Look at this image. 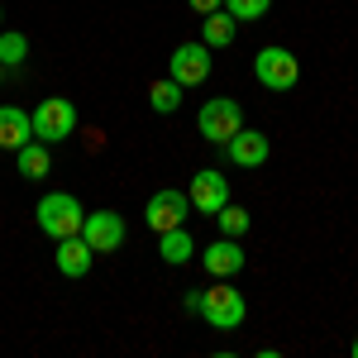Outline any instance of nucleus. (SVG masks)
Segmentation results:
<instances>
[{"mask_svg":"<svg viewBox=\"0 0 358 358\" xmlns=\"http://www.w3.org/2000/svg\"><path fill=\"white\" fill-rule=\"evenodd\" d=\"M15 163H20V177H29V182H38V177L53 172V158H48V143L43 138H29L24 148H15Z\"/></svg>","mask_w":358,"mask_h":358,"instance_id":"obj_15","label":"nucleus"},{"mask_svg":"<svg viewBox=\"0 0 358 358\" xmlns=\"http://www.w3.org/2000/svg\"><path fill=\"white\" fill-rule=\"evenodd\" d=\"M224 10H229L239 24H248V20H263V15L273 10V0H224Z\"/></svg>","mask_w":358,"mask_h":358,"instance_id":"obj_20","label":"nucleus"},{"mask_svg":"<svg viewBox=\"0 0 358 358\" xmlns=\"http://www.w3.org/2000/svg\"><path fill=\"white\" fill-rule=\"evenodd\" d=\"M167 77L182 86V91H187V86H201L210 77V48H206V43H182L177 53L167 57Z\"/></svg>","mask_w":358,"mask_h":358,"instance_id":"obj_8","label":"nucleus"},{"mask_svg":"<svg viewBox=\"0 0 358 358\" xmlns=\"http://www.w3.org/2000/svg\"><path fill=\"white\" fill-rule=\"evenodd\" d=\"M201 263H206V273H210V277H239V273H244V244L229 239V234H220V244H206Z\"/></svg>","mask_w":358,"mask_h":358,"instance_id":"obj_11","label":"nucleus"},{"mask_svg":"<svg viewBox=\"0 0 358 358\" xmlns=\"http://www.w3.org/2000/svg\"><path fill=\"white\" fill-rule=\"evenodd\" d=\"M29 124H34V138H43V143H62V138L77 134V106H72L67 96H43L38 110L29 115Z\"/></svg>","mask_w":358,"mask_h":358,"instance_id":"obj_3","label":"nucleus"},{"mask_svg":"<svg viewBox=\"0 0 358 358\" xmlns=\"http://www.w3.org/2000/svg\"><path fill=\"white\" fill-rule=\"evenodd\" d=\"M253 77L268 86V91H292V86L301 82V62H296V53H287V48H258Z\"/></svg>","mask_w":358,"mask_h":358,"instance_id":"obj_5","label":"nucleus"},{"mask_svg":"<svg viewBox=\"0 0 358 358\" xmlns=\"http://www.w3.org/2000/svg\"><path fill=\"white\" fill-rule=\"evenodd\" d=\"M224 158L234 167H263L268 163V134H258V129H234L229 143H224Z\"/></svg>","mask_w":358,"mask_h":358,"instance_id":"obj_10","label":"nucleus"},{"mask_svg":"<svg viewBox=\"0 0 358 358\" xmlns=\"http://www.w3.org/2000/svg\"><path fill=\"white\" fill-rule=\"evenodd\" d=\"M24 57H29V38L20 29H0V62L5 67H20Z\"/></svg>","mask_w":358,"mask_h":358,"instance_id":"obj_19","label":"nucleus"},{"mask_svg":"<svg viewBox=\"0 0 358 358\" xmlns=\"http://www.w3.org/2000/svg\"><path fill=\"white\" fill-rule=\"evenodd\" d=\"M239 34V20L229 10H215V15H201V43L206 48H229Z\"/></svg>","mask_w":358,"mask_h":358,"instance_id":"obj_14","label":"nucleus"},{"mask_svg":"<svg viewBox=\"0 0 358 358\" xmlns=\"http://www.w3.org/2000/svg\"><path fill=\"white\" fill-rule=\"evenodd\" d=\"M0 82H5V62H0Z\"/></svg>","mask_w":358,"mask_h":358,"instance_id":"obj_22","label":"nucleus"},{"mask_svg":"<svg viewBox=\"0 0 358 358\" xmlns=\"http://www.w3.org/2000/svg\"><path fill=\"white\" fill-rule=\"evenodd\" d=\"M196 15H215V10H224V0H187Z\"/></svg>","mask_w":358,"mask_h":358,"instance_id":"obj_21","label":"nucleus"},{"mask_svg":"<svg viewBox=\"0 0 358 358\" xmlns=\"http://www.w3.org/2000/svg\"><path fill=\"white\" fill-rule=\"evenodd\" d=\"M354 358H358V339H354Z\"/></svg>","mask_w":358,"mask_h":358,"instance_id":"obj_23","label":"nucleus"},{"mask_svg":"<svg viewBox=\"0 0 358 358\" xmlns=\"http://www.w3.org/2000/svg\"><path fill=\"white\" fill-rule=\"evenodd\" d=\"M244 315H248V301H244V292L229 287V277H220L215 287L201 292V320H206L210 330H239Z\"/></svg>","mask_w":358,"mask_h":358,"instance_id":"obj_1","label":"nucleus"},{"mask_svg":"<svg viewBox=\"0 0 358 358\" xmlns=\"http://www.w3.org/2000/svg\"><path fill=\"white\" fill-rule=\"evenodd\" d=\"M82 201L72 192H48L38 201V229L48 234V239H72V234H82Z\"/></svg>","mask_w":358,"mask_h":358,"instance_id":"obj_2","label":"nucleus"},{"mask_svg":"<svg viewBox=\"0 0 358 358\" xmlns=\"http://www.w3.org/2000/svg\"><path fill=\"white\" fill-rule=\"evenodd\" d=\"M148 106L158 115H177V106H182V86L172 82V77H158V82L148 86Z\"/></svg>","mask_w":358,"mask_h":358,"instance_id":"obj_17","label":"nucleus"},{"mask_svg":"<svg viewBox=\"0 0 358 358\" xmlns=\"http://www.w3.org/2000/svg\"><path fill=\"white\" fill-rule=\"evenodd\" d=\"M29 138H34L29 110H20V106H0V148L15 153V148H24Z\"/></svg>","mask_w":358,"mask_h":358,"instance_id":"obj_13","label":"nucleus"},{"mask_svg":"<svg viewBox=\"0 0 358 358\" xmlns=\"http://www.w3.org/2000/svg\"><path fill=\"white\" fill-rule=\"evenodd\" d=\"M124 215L120 210H86V220H82V239L96 253H115V248L124 244Z\"/></svg>","mask_w":358,"mask_h":358,"instance_id":"obj_7","label":"nucleus"},{"mask_svg":"<svg viewBox=\"0 0 358 358\" xmlns=\"http://www.w3.org/2000/svg\"><path fill=\"white\" fill-rule=\"evenodd\" d=\"M158 239H163V244H158V253H163V263H172V268H177V263H192V234H187V224H177V229H167V234H158Z\"/></svg>","mask_w":358,"mask_h":358,"instance_id":"obj_16","label":"nucleus"},{"mask_svg":"<svg viewBox=\"0 0 358 358\" xmlns=\"http://www.w3.org/2000/svg\"><path fill=\"white\" fill-rule=\"evenodd\" d=\"M196 129H201V138H210V143L224 148L234 129H244V106L229 101V96H210V101L196 110Z\"/></svg>","mask_w":358,"mask_h":358,"instance_id":"obj_4","label":"nucleus"},{"mask_svg":"<svg viewBox=\"0 0 358 358\" xmlns=\"http://www.w3.org/2000/svg\"><path fill=\"white\" fill-rule=\"evenodd\" d=\"M91 258H96V248L86 244L82 234H72V239H57V273L62 277H72V282H77V277H86L91 273Z\"/></svg>","mask_w":358,"mask_h":358,"instance_id":"obj_12","label":"nucleus"},{"mask_svg":"<svg viewBox=\"0 0 358 358\" xmlns=\"http://www.w3.org/2000/svg\"><path fill=\"white\" fill-rule=\"evenodd\" d=\"M215 224H220V234H229V239H244L253 215H248L244 206H220V210H215Z\"/></svg>","mask_w":358,"mask_h":358,"instance_id":"obj_18","label":"nucleus"},{"mask_svg":"<svg viewBox=\"0 0 358 358\" xmlns=\"http://www.w3.org/2000/svg\"><path fill=\"white\" fill-rule=\"evenodd\" d=\"M192 210H201V215H215L220 206H229V182H224L220 167H201L192 177Z\"/></svg>","mask_w":358,"mask_h":358,"instance_id":"obj_9","label":"nucleus"},{"mask_svg":"<svg viewBox=\"0 0 358 358\" xmlns=\"http://www.w3.org/2000/svg\"><path fill=\"white\" fill-rule=\"evenodd\" d=\"M187 215H192V196H187V192H172V187L153 192V196H148V206H143V220H148L153 234H167V229L187 224Z\"/></svg>","mask_w":358,"mask_h":358,"instance_id":"obj_6","label":"nucleus"}]
</instances>
